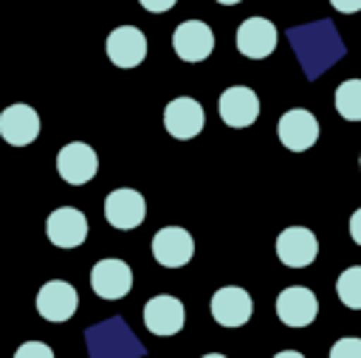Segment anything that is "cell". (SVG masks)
Returning a JSON list of instances; mask_svg holds the SVG:
<instances>
[{
  "instance_id": "3",
  "label": "cell",
  "mask_w": 361,
  "mask_h": 358,
  "mask_svg": "<svg viewBox=\"0 0 361 358\" xmlns=\"http://www.w3.org/2000/svg\"><path fill=\"white\" fill-rule=\"evenodd\" d=\"M203 124H206V113L192 96H178L164 107V127L172 138L189 141L197 132H203Z\"/></svg>"
},
{
  "instance_id": "5",
  "label": "cell",
  "mask_w": 361,
  "mask_h": 358,
  "mask_svg": "<svg viewBox=\"0 0 361 358\" xmlns=\"http://www.w3.org/2000/svg\"><path fill=\"white\" fill-rule=\"evenodd\" d=\"M319 254V240L305 226H288L276 237V257L288 268H307Z\"/></svg>"
},
{
  "instance_id": "7",
  "label": "cell",
  "mask_w": 361,
  "mask_h": 358,
  "mask_svg": "<svg viewBox=\"0 0 361 358\" xmlns=\"http://www.w3.org/2000/svg\"><path fill=\"white\" fill-rule=\"evenodd\" d=\"M90 288L99 299H124L133 288V271L124 259H99L90 268Z\"/></svg>"
},
{
  "instance_id": "1",
  "label": "cell",
  "mask_w": 361,
  "mask_h": 358,
  "mask_svg": "<svg viewBox=\"0 0 361 358\" xmlns=\"http://www.w3.org/2000/svg\"><path fill=\"white\" fill-rule=\"evenodd\" d=\"M276 135H279L282 147H288L290 152H305L319 138V121H316V116L310 110L293 107V110L282 113V118L276 124Z\"/></svg>"
},
{
  "instance_id": "15",
  "label": "cell",
  "mask_w": 361,
  "mask_h": 358,
  "mask_svg": "<svg viewBox=\"0 0 361 358\" xmlns=\"http://www.w3.org/2000/svg\"><path fill=\"white\" fill-rule=\"evenodd\" d=\"M319 313L316 293L305 285H290L276 296V316L288 327H307Z\"/></svg>"
},
{
  "instance_id": "19",
  "label": "cell",
  "mask_w": 361,
  "mask_h": 358,
  "mask_svg": "<svg viewBox=\"0 0 361 358\" xmlns=\"http://www.w3.org/2000/svg\"><path fill=\"white\" fill-rule=\"evenodd\" d=\"M336 293L350 310H361V265H350L336 279Z\"/></svg>"
},
{
  "instance_id": "2",
  "label": "cell",
  "mask_w": 361,
  "mask_h": 358,
  "mask_svg": "<svg viewBox=\"0 0 361 358\" xmlns=\"http://www.w3.org/2000/svg\"><path fill=\"white\" fill-rule=\"evenodd\" d=\"M96 169H99V155H96L93 147L85 144V141H71V144H65V147L59 149V155H56V172H59V178H62L65 183H71V186L87 183V180L96 175Z\"/></svg>"
},
{
  "instance_id": "4",
  "label": "cell",
  "mask_w": 361,
  "mask_h": 358,
  "mask_svg": "<svg viewBox=\"0 0 361 358\" xmlns=\"http://www.w3.org/2000/svg\"><path fill=\"white\" fill-rule=\"evenodd\" d=\"M104 217L113 228H121V231H130L135 226L144 223L147 217V203L141 197V192L135 189H113L107 197H104Z\"/></svg>"
},
{
  "instance_id": "26",
  "label": "cell",
  "mask_w": 361,
  "mask_h": 358,
  "mask_svg": "<svg viewBox=\"0 0 361 358\" xmlns=\"http://www.w3.org/2000/svg\"><path fill=\"white\" fill-rule=\"evenodd\" d=\"M200 358H226L223 352H206V355H200Z\"/></svg>"
},
{
  "instance_id": "16",
  "label": "cell",
  "mask_w": 361,
  "mask_h": 358,
  "mask_svg": "<svg viewBox=\"0 0 361 358\" xmlns=\"http://www.w3.org/2000/svg\"><path fill=\"white\" fill-rule=\"evenodd\" d=\"M276 48V25L265 17H248L237 28V51L248 59H265Z\"/></svg>"
},
{
  "instance_id": "8",
  "label": "cell",
  "mask_w": 361,
  "mask_h": 358,
  "mask_svg": "<svg viewBox=\"0 0 361 358\" xmlns=\"http://www.w3.org/2000/svg\"><path fill=\"white\" fill-rule=\"evenodd\" d=\"M172 48L183 62H203L214 51V34L203 20H186L172 31Z\"/></svg>"
},
{
  "instance_id": "25",
  "label": "cell",
  "mask_w": 361,
  "mask_h": 358,
  "mask_svg": "<svg viewBox=\"0 0 361 358\" xmlns=\"http://www.w3.org/2000/svg\"><path fill=\"white\" fill-rule=\"evenodd\" d=\"M274 358H305L302 352H296V350H282V352H276Z\"/></svg>"
},
{
  "instance_id": "10",
  "label": "cell",
  "mask_w": 361,
  "mask_h": 358,
  "mask_svg": "<svg viewBox=\"0 0 361 358\" xmlns=\"http://www.w3.org/2000/svg\"><path fill=\"white\" fill-rule=\"evenodd\" d=\"M195 254V240L186 228L180 226H166L161 231H155L152 237V257L158 259V265L164 268H180L192 259Z\"/></svg>"
},
{
  "instance_id": "21",
  "label": "cell",
  "mask_w": 361,
  "mask_h": 358,
  "mask_svg": "<svg viewBox=\"0 0 361 358\" xmlns=\"http://www.w3.org/2000/svg\"><path fill=\"white\" fill-rule=\"evenodd\" d=\"M14 358H54V350L42 341H23L14 352Z\"/></svg>"
},
{
  "instance_id": "27",
  "label": "cell",
  "mask_w": 361,
  "mask_h": 358,
  "mask_svg": "<svg viewBox=\"0 0 361 358\" xmlns=\"http://www.w3.org/2000/svg\"><path fill=\"white\" fill-rule=\"evenodd\" d=\"M217 3H223V6H237L240 0H217Z\"/></svg>"
},
{
  "instance_id": "14",
  "label": "cell",
  "mask_w": 361,
  "mask_h": 358,
  "mask_svg": "<svg viewBox=\"0 0 361 358\" xmlns=\"http://www.w3.org/2000/svg\"><path fill=\"white\" fill-rule=\"evenodd\" d=\"M209 307H212L214 321L223 327H243L254 313V302H251L248 290H243L237 285H226V288L214 290Z\"/></svg>"
},
{
  "instance_id": "18",
  "label": "cell",
  "mask_w": 361,
  "mask_h": 358,
  "mask_svg": "<svg viewBox=\"0 0 361 358\" xmlns=\"http://www.w3.org/2000/svg\"><path fill=\"white\" fill-rule=\"evenodd\" d=\"M336 110L344 121H361V79H344L336 87Z\"/></svg>"
},
{
  "instance_id": "28",
  "label": "cell",
  "mask_w": 361,
  "mask_h": 358,
  "mask_svg": "<svg viewBox=\"0 0 361 358\" xmlns=\"http://www.w3.org/2000/svg\"><path fill=\"white\" fill-rule=\"evenodd\" d=\"M358 163H361V158H358Z\"/></svg>"
},
{
  "instance_id": "22",
  "label": "cell",
  "mask_w": 361,
  "mask_h": 358,
  "mask_svg": "<svg viewBox=\"0 0 361 358\" xmlns=\"http://www.w3.org/2000/svg\"><path fill=\"white\" fill-rule=\"evenodd\" d=\"M138 3H141L147 11H152V14H161V11H169V8H172L178 0H138Z\"/></svg>"
},
{
  "instance_id": "13",
  "label": "cell",
  "mask_w": 361,
  "mask_h": 358,
  "mask_svg": "<svg viewBox=\"0 0 361 358\" xmlns=\"http://www.w3.org/2000/svg\"><path fill=\"white\" fill-rule=\"evenodd\" d=\"M104 48H107V56H110L113 65H118V68H135L147 56V37L135 25H118V28H113L107 34Z\"/></svg>"
},
{
  "instance_id": "17",
  "label": "cell",
  "mask_w": 361,
  "mask_h": 358,
  "mask_svg": "<svg viewBox=\"0 0 361 358\" xmlns=\"http://www.w3.org/2000/svg\"><path fill=\"white\" fill-rule=\"evenodd\" d=\"M0 135L11 147H25L39 135V116L28 104H8L0 113Z\"/></svg>"
},
{
  "instance_id": "20",
  "label": "cell",
  "mask_w": 361,
  "mask_h": 358,
  "mask_svg": "<svg viewBox=\"0 0 361 358\" xmlns=\"http://www.w3.org/2000/svg\"><path fill=\"white\" fill-rule=\"evenodd\" d=\"M330 358H361V338L347 335L330 347Z\"/></svg>"
},
{
  "instance_id": "9",
  "label": "cell",
  "mask_w": 361,
  "mask_h": 358,
  "mask_svg": "<svg viewBox=\"0 0 361 358\" xmlns=\"http://www.w3.org/2000/svg\"><path fill=\"white\" fill-rule=\"evenodd\" d=\"M217 110L228 127H248L259 116V96L245 85H231L220 93Z\"/></svg>"
},
{
  "instance_id": "6",
  "label": "cell",
  "mask_w": 361,
  "mask_h": 358,
  "mask_svg": "<svg viewBox=\"0 0 361 358\" xmlns=\"http://www.w3.org/2000/svg\"><path fill=\"white\" fill-rule=\"evenodd\" d=\"M45 234L56 248H76L87 237V217L73 206H59L48 214Z\"/></svg>"
},
{
  "instance_id": "12",
  "label": "cell",
  "mask_w": 361,
  "mask_h": 358,
  "mask_svg": "<svg viewBox=\"0 0 361 358\" xmlns=\"http://www.w3.org/2000/svg\"><path fill=\"white\" fill-rule=\"evenodd\" d=\"M183 321H186V310H183L180 299H175L169 293L152 296L144 304V327L152 335H175L183 330Z\"/></svg>"
},
{
  "instance_id": "11",
  "label": "cell",
  "mask_w": 361,
  "mask_h": 358,
  "mask_svg": "<svg viewBox=\"0 0 361 358\" xmlns=\"http://www.w3.org/2000/svg\"><path fill=\"white\" fill-rule=\"evenodd\" d=\"M79 307V293L62 279H51L37 293V313L45 321H68Z\"/></svg>"
},
{
  "instance_id": "23",
  "label": "cell",
  "mask_w": 361,
  "mask_h": 358,
  "mask_svg": "<svg viewBox=\"0 0 361 358\" xmlns=\"http://www.w3.org/2000/svg\"><path fill=\"white\" fill-rule=\"evenodd\" d=\"M333 8H338L341 14H355L361 11V0H330Z\"/></svg>"
},
{
  "instance_id": "24",
  "label": "cell",
  "mask_w": 361,
  "mask_h": 358,
  "mask_svg": "<svg viewBox=\"0 0 361 358\" xmlns=\"http://www.w3.org/2000/svg\"><path fill=\"white\" fill-rule=\"evenodd\" d=\"M350 237L355 245H361V209H355L350 217Z\"/></svg>"
}]
</instances>
